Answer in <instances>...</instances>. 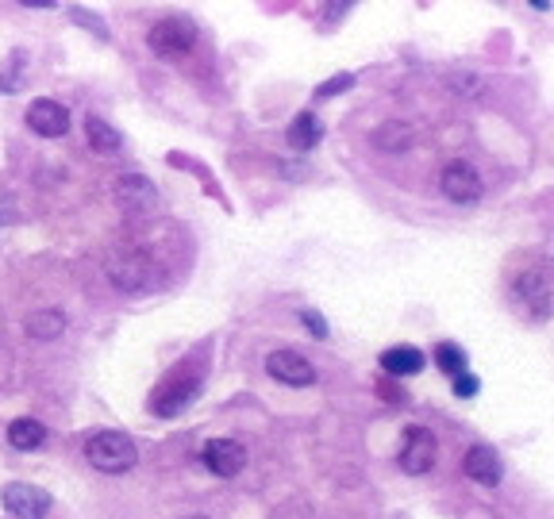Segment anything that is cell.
<instances>
[{"mask_svg":"<svg viewBox=\"0 0 554 519\" xmlns=\"http://www.w3.org/2000/svg\"><path fill=\"white\" fill-rule=\"evenodd\" d=\"M439 189H443V197L454 200V204H474L481 200L485 193V181H481V173L470 166V162H451L443 177H439Z\"/></svg>","mask_w":554,"mask_h":519,"instance_id":"cell-6","label":"cell"},{"mask_svg":"<svg viewBox=\"0 0 554 519\" xmlns=\"http://www.w3.org/2000/svg\"><path fill=\"white\" fill-rule=\"evenodd\" d=\"M435 362H439V370L447 373V377H462V373H466V366H470V362H466V354H462V346H454V343H439L435 346Z\"/></svg>","mask_w":554,"mask_h":519,"instance_id":"cell-20","label":"cell"},{"mask_svg":"<svg viewBox=\"0 0 554 519\" xmlns=\"http://www.w3.org/2000/svg\"><path fill=\"white\" fill-rule=\"evenodd\" d=\"M4 508L16 519H47L51 493L39 485H27V481H12V485H4Z\"/></svg>","mask_w":554,"mask_h":519,"instance_id":"cell-5","label":"cell"},{"mask_svg":"<svg viewBox=\"0 0 554 519\" xmlns=\"http://www.w3.org/2000/svg\"><path fill=\"white\" fill-rule=\"evenodd\" d=\"M320 135H324V131H320V120H316L312 112H301V116L289 124V131H285V143L293 150H312L320 143Z\"/></svg>","mask_w":554,"mask_h":519,"instance_id":"cell-17","label":"cell"},{"mask_svg":"<svg viewBox=\"0 0 554 519\" xmlns=\"http://www.w3.org/2000/svg\"><path fill=\"white\" fill-rule=\"evenodd\" d=\"M66 331V312H58V308H43V312H31V320H27V335L31 339H39V343H51Z\"/></svg>","mask_w":554,"mask_h":519,"instance_id":"cell-16","label":"cell"},{"mask_svg":"<svg viewBox=\"0 0 554 519\" xmlns=\"http://www.w3.org/2000/svg\"><path fill=\"white\" fill-rule=\"evenodd\" d=\"M201 458L204 466H208V473H216V477H235V473L247 466V450H243V443H235V439H208Z\"/></svg>","mask_w":554,"mask_h":519,"instance_id":"cell-9","label":"cell"},{"mask_svg":"<svg viewBox=\"0 0 554 519\" xmlns=\"http://www.w3.org/2000/svg\"><path fill=\"white\" fill-rule=\"evenodd\" d=\"M354 77L351 74H335L331 81H324L320 89H316V97H331V93H343V89H351Z\"/></svg>","mask_w":554,"mask_h":519,"instance_id":"cell-23","label":"cell"},{"mask_svg":"<svg viewBox=\"0 0 554 519\" xmlns=\"http://www.w3.org/2000/svg\"><path fill=\"white\" fill-rule=\"evenodd\" d=\"M116 197L124 208L131 212H143V208H151L154 204V185L147 177H139V173H131V177H120V185H116Z\"/></svg>","mask_w":554,"mask_h":519,"instance_id":"cell-15","label":"cell"},{"mask_svg":"<svg viewBox=\"0 0 554 519\" xmlns=\"http://www.w3.org/2000/svg\"><path fill=\"white\" fill-rule=\"evenodd\" d=\"M147 43H151L158 54H185V50H193L197 43V35H193V24H185V20H158L151 27V35H147Z\"/></svg>","mask_w":554,"mask_h":519,"instance_id":"cell-10","label":"cell"},{"mask_svg":"<svg viewBox=\"0 0 554 519\" xmlns=\"http://www.w3.org/2000/svg\"><path fill=\"white\" fill-rule=\"evenodd\" d=\"M424 350H416V346H389L385 354H381V370L389 373V377H412V373L424 370Z\"/></svg>","mask_w":554,"mask_h":519,"instance_id":"cell-13","label":"cell"},{"mask_svg":"<svg viewBox=\"0 0 554 519\" xmlns=\"http://www.w3.org/2000/svg\"><path fill=\"white\" fill-rule=\"evenodd\" d=\"M27 127L35 131V135H43V139H62L66 131H70V112H66V104H58V100H31V108H27Z\"/></svg>","mask_w":554,"mask_h":519,"instance_id":"cell-8","label":"cell"},{"mask_svg":"<svg viewBox=\"0 0 554 519\" xmlns=\"http://www.w3.org/2000/svg\"><path fill=\"white\" fill-rule=\"evenodd\" d=\"M4 435H8V446H12V450H39V446L47 443V427L39 420H31V416L12 420Z\"/></svg>","mask_w":554,"mask_h":519,"instance_id":"cell-14","label":"cell"},{"mask_svg":"<svg viewBox=\"0 0 554 519\" xmlns=\"http://www.w3.org/2000/svg\"><path fill=\"white\" fill-rule=\"evenodd\" d=\"M266 373L281 381V385H293V389H304V385H312L316 381V366L301 358L297 350H274V354H266Z\"/></svg>","mask_w":554,"mask_h":519,"instance_id":"cell-7","label":"cell"},{"mask_svg":"<svg viewBox=\"0 0 554 519\" xmlns=\"http://www.w3.org/2000/svg\"><path fill=\"white\" fill-rule=\"evenodd\" d=\"M20 62H24V50H16V54H12V62H8V74L0 77V89H20V70H24Z\"/></svg>","mask_w":554,"mask_h":519,"instance_id":"cell-21","label":"cell"},{"mask_svg":"<svg viewBox=\"0 0 554 519\" xmlns=\"http://www.w3.org/2000/svg\"><path fill=\"white\" fill-rule=\"evenodd\" d=\"M189 519H208V516H189Z\"/></svg>","mask_w":554,"mask_h":519,"instance_id":"cell-25","label":"cell"},{"mask_svg":"<svg viewBox=\"0 0 554 519\" xmlns=\"http://www.w3.org/2000/svg\"><path fill=\"white\" fill-rule=\"evenodd\" d=\"M374 147H381V150L412 147V127L408 124H381L378 131H374Z\"/></svg>","mask_w":554,"mask_h":519,"instance_id":"cell-19","label":"cell"},{"mask_svg":"<svg viewBox=\"0 0 554 519\" xmlns=\"http://www.w3.org/2000/svg\"><path fill=\"white\" fill-rule=\"evenodd\" d=\"M197 396V381H166L158 393L151 396V412L154 416H177L181 408H189V400Z\"/></svg>","mask_w":554,"mask_h":519,"instance_id":"cell-12","label":"cell"},{"mask_svg":"<svg viewBox=\"0 0 554 519\" xmlns=\"http://www.w3.org/2000/svg\"><path fill=\"white\" fill-rule=\"evenodd\" d=\"M512 289H516L520 304L528 308L535 320H547V316L554 312V262L535 258L531 266L520 270V277H516Z\"/></svg>","mask_w":554,"mask_h":519,"instance_id":"cell-2","label":"cell"},{"mask_svg":"<svg viewBox=\"0 0 554 519\" xmlns=\"http://www.w3.org/2000/svg\"><path fill=\"white\" fill-rule=\"evenodd\" d=\"M85 135H89L93 150H104V154H112V150L124 147L120 131L108 124V120H101V116H89V120H85Z\"/></svg>","mask_w":554,"mask_h":519,"instance_id":"cell-18","label":"cell"},{"mask_svg":"<svg viewBox=\"0 0 554 519\" xmlns=\"http://www.w3.org/2000/svg\"><path fill=\"white\" fill-rule=\"evenodd\" d=\"M301 323L316 335V339H328V323H324V316L320 312H312V308H304L301 312Z\"/></svg>","mask_w":554,"mask_h":519,"instance_id":"cell-22","label":"cell"},{"mask_svg":"<svg viewBox=\"0 0 554 519\" xmlns=\"http://www.w3.org/2000/svg\"><path fill=\"white\" fill-rule=\"evenodd\" d=\"M451 389H454V396H478V377H470V373H462V377H454L451 381Z\"/></svg>","mask_w":554,"mask_h":519,"instance_id":"cell-24","label":"cell"},{"mask_svg":"<svg viewBox=\"0 0 554 519\" xmlns=\"http://www.w3.org/2000/svg\"><path fill=\"white\" fill-rule=\"evenodd\" d=\"M462 470H466V477L470 481H478V485H501V477H504V466H501V454L493 450V446H470L466 450V458H462Z\"/></svg>","mask_w":554,"mask_h":519,"instance_id":"cell-11","label":"cell"},{"mask_svg":"<svg viewBox=\"0 0 554 519\" xmlns=\"http://www.w3.org/2000/svg\"><path fill=\"white\" fill-rule=\"evenodd\" d=\"M435 458H439V443H435V435H431L428 427H408L401 439V450H397V466L404 473H412V477H424L431 473L435 466Z\"/></svg>","mask_w":554,"mask_h":519,"instance_id":"cell-3","label":"cell"},{"mask_svg":"<svg viewBox=\"0 0 554 519\" xmlns=\"http://www.w3.org/2000/svg\"><path fill=\"white\" fill-rule=\"evenodd\" d=\"M108 277H112L116 289L139 293V289H147L154 281V266L147 262V254L127 250V254H112V258H108Z\"/></svg>","mask_w":554,"mask_h":519,"instance_id":"cell-4","label":"cell"},{"mask_svg":"<svg viewBox=\"0 0 554 519\" xmlns=\"http://www.w3.org/2000/svg\"><path fill=\"white\" fill-rule=\"evenodd\" d=\"M85 458H89L93 470L101 473H127L135 470L139 450H135V443L127 439L124 431H93L85 439Z\"/></svg>","mask_w":554,"mask_h":519,"instance_id":"cell-1","label":"cell"}]
</instances>
